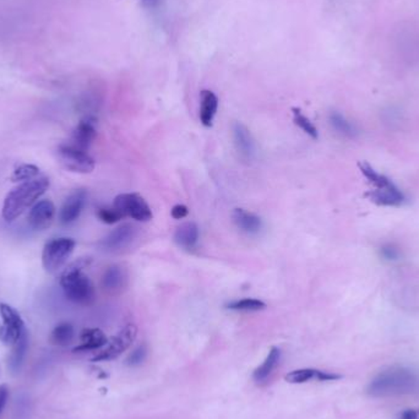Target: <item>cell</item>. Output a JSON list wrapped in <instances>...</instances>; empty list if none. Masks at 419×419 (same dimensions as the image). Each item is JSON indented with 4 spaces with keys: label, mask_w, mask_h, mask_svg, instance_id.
Here are the masks:
<instances>
[{
    "label": "cell",
    "mask_w": 419,
    "mask_h": 419,
    "mask_svg": "<svg viewBox=\"0 0 419 419\" xmlns=\"http://www.w3.org/2000/svg\"><path fill=\"white\" fill-rule=\"evenodd\" d=\"M89 260L80 259L69 265L60 276V287L70 302L79 306H90L95 300V287L84 273Z\"/></svg>",
    "instance_id": "obj_3"
},
{
    "label": "cell",
    "mask_w": 419,
    "mask_h": 419,
    "mask_svg": "<svg viewBox=\"0 0 419 419\" xmlns=\"http://www.w3.org/2000/svg\"><path fill=\"white\" fill-rule=\"evenodd\" d=\"M233 142L239 156L243 159H253L255 156L254 137L245 125L236 122L233 124Z\"/></svg>",
    "instance_id": "obj_12"
},
{
    "label": "cell",
    "mask_w": 419,
    "mask_h": 419,
    "mask_svg": "<svg viewBox=\"0 0 419 419\" xmlns=\"http://www.w3.org/2000/svg\"><path fill=\"white\" fill-rule=\"evenodd\" d=\"M136 234L137 231L135 227L131 223H125L109 233L101 242V247L107 251H120L126 249L136 238Z\"/></svg>",
    "instance_id": "obj_9"
},
{
    "label": "cell",
    "mask_w": 419,
    "mask_h": 419,
    "mask_svg": "<svg viewBox=\"0 0 419 419\" xmlns=\"http://www.w3.org/2000/svg\"><path fill=\"white\" fill-rule=\"evenodd\" d=\"M330 124L332 125V128L339 134L346 136V137H354L358 134L357 129L354 128V125L351 124L339 112H332V113L330 114Z\"/></svg>",
    "instance_id": "obj_25"
},
{
    "label": "cell",
    "mask_w": 419,
    "mask_h": 419,
    "mask_svg": "<svg viewBox=\"0 0 419 419\" xmlns=\"http://www.w3.org/2000/svg\"><path fill=\"white\" fill-rule=\"evenodd\" d=\"M188 214H189V210L185 205H176L170 211V215L174 220H183L187 217Z\"/></svg>",
    "instance_id": "obj_31"
},
{
    "label": "cell",
    "mask_w": 419,
    "mask_h": 419,
    "mask_svg": "<svg viewBox=\"0 0 419 419\" xmlns=\"http://www.w3.org/2000/svg\"><path fill=\"white\" fill-rule=\"evenodd\" d=\"M341 375L323 372L317 369L304 368L293 370L284 376V379L289 384H304L310 380H317V381H330V380L340 379Z\"/></svg>",
    "instance_id": "obj_15"
},
{
    "label": "cell",
    "mask_w": 419,
    "mask_h": 419,
    "mask_svg": "<svg viewBox=\"0 0 419 419\" xmlns=\"http://www.w3.org/2000/svg\"><path fill=\"white\" fill-rule=\"evenodd\" d=\"M56 216V206L51 200H41L31 207L29 225L36 231H43L51 226Z\"/></svg>",
    "instance_id": "obj_10"
},
{
    "label": "cell",
    "mask_w": 419,
    "mask_h": 419,
    "mask_svg": "<svg viewBox=\"0 0 419 419\" xmlns=\"http://www.w3.org/2000/svg\"><path fill=\"white\" fill-rule=\"evenodd\" d=\"M146 353H148L146 347L144 345L139 346L136 350L131 352V356L126 359V364H129V365H137V364H140V363L145 361Z\"/></svg>",
    "instance_id": "obj_29"
},
{
    "label": "cell",
    "mask_w": 419,
    "mask_h": 419,
    "mask_svg": "<svg viewBox=\"0 0 419 419\" xmlns=\"http://www.w3.org/2000/svg\"><path fill=\"white\" fill-rule=\"evenodd\" d=\"M369 198L375 204L383 206H400L406 200L405 194L392 181L386 187L375 188L369 193Z\"/></svg>",
    "instance_id": "obj_13"
},
{
    "label": "cell",
    "mask_w": 419,
    "mask_h": 419,
    "mask_svg": "<svg viewBox=\"0 0 419 419\" xmlns=\"http://www.w3.org/2000/svg\"><path fill=\"white\" fill-rule=\"evenodd\" d=\"M146 5L155 6L157 3H159V0H142Z\"/></svg>",
    "instance_id": "obj_34"
},
{
    "label": "cell",
    "mask_w": 419,
    "mask_h": 419,
    "mask_svg": "<svg viewBox=\"0 0 419 419\" xmlns=\"http://www.w3.org/2000/svg\"><path fill=\"white\" fill-rule=\"evenodd\" d=\"M233 222L242 232L247 234H256L262 228L260 217L244 209H236L232 214Z\"/></svg>",
    "instance_id": "obj_17"
},
{
    "label": "cell",
    "mask_w": 419,
    "mask_h": 419,
    "mask_svg": "<svg viewBox=\"0 0 419 419\" xmlns=\"http://www.w3.org/2000/svg\"><path fill=\"white\" fill-rule=\"evenodd\" d=\"M368 394L373 397L414 395L419 392V373L406 367H391L370 381Z\"/></svg>",
    "instance_id": "obj_1"
},
{
    "label": "cell",
    "mask_w": 419,
    "mask_h": 419,
    "mask_svg": "<svg viewBox=\"0 0 419 419\" xmlns=\"http://www.w3.org/2000/svg\"><path fill=\"white\" fill-rule=\"evenodd\" d=\"M74 326L71 324L62 323L52 331L51 341L57 346H68L74 340Z\"/></svg>",
    "instance_id": "obj_24"
},
{
    "label": "cell",
    "mask_w": 419,
    "mask_h": 419,
    "mask_svg": "<svg viewBox=\"0 0 419 419\" xmlns=\"http://www.w3.org/2000/svg\"><path fill=\"white\" fill-rule=\"evenodd\" d=\"M126 276L125 272L120 267H108L103 273L102 287L109 293L120 292L124 287Z\"/></svg>",
    "instance_id": "obj_21"
},
{
    "label": "cell",
    "mask_w": 419,
    "mask_h": 419,
    "mask_svg": "<svg viewBox=\"0 0 419 419\" xmlns=\"http://www.w3.org/2000/svg\"><path fill=\"white\" fill-rule=\"evenodd\" d=\"M97 217L107 225H114L117 222H120L122 218H124L118 210L114 206L112 207H101L97 211Z\"/></svg>",
    "instance_id": "obj_28"
},
{
    "label": "cell",
    "mask_w": 419,
    "mask_h": 419,
    "mask_svg": "<svg viewBox=\"0 0 419 419\" xmlns=\"http://www.w3.org/2000/svg\"><path fill=\"white\" fill-rule=\"evenodd\" d=\"M80 339L81 345L75 347L74 352L93 351L108 343L107 336L100 329L82 330Z\"/></svg>",
    "instance_id": "obj_19"
},
{
    "label": "cell",
    "mask_w": 419,
    "mask_h": 419,
    "mask_svg": "<svg viewBox=\"0 0 419 419\" xmlns=\"http://www.w3.org/2000/svg\"><path fill=\"white\" fill-rule=\"evenodd\" d=\"M40 174V168L34 165H21L17 167L12 173V181L16 183L31 181Z\"/></svg>",
    "instance_id": "obj_27"
},
{
    "label": "cell",
    "mask_w": 419,
    "mask_h": 419,
    "mask_svg": "<svg viewBox=\"0 0 419 419\" xmlns=\"http://www.w3.org/2000/svg\"><path fill=\"white\" fill-rule=\"evenodd\" d=\"M8 397H9V387L5 384H3V385H0V414H1L3 408L5 407Z\"/></svg>",
    "instance_id": "obj_32"
},
{
    "label": "cell",
    "mask_w": 419,
    "mask_h": 419,
    "mask_svg": "<svg viewBox=\"0 0 419 419\" xmlns=\"http://www.w3.org/2000/svg\"><path fill=\"white\" fill-rule=\"evenodd\" d=\"M292 113H293V122H295V124L297 126H299L302 131H304L306 134L313 137L314 140H317V137H319V134H317V129L315 125L313 124L310 120L306 117L304 114L302 113V111L298 109V108H293L292 109Z\"/></svg>",
    "instance_id": "obj_26"
},
{
    "label": "cell",
    "mask_w": 419,
    "mask_h": 419,
    "mask_svg": "<svg viewBox=\"0 0 419 419\" xmlns=\"http://www.w3.org/2000/svg\"><path fill=\"white\" fill-rule=\"evenodd\" d=\"M96 136L95 120L91 118V117H87L85 120H81L78 126L75 128L71 145L87 151V148H90L91 144L96 139Z\"/></svg>",
    "instance_id": "obj_14"
},
{
    "label": "cell",
    "mask_w": 419,
    "mask_h": 419,
    "mask_svg": "<svg viewBox=\"0 0 419 419\" xmlns=\"http://www.w3.org/2000/svg\"><path fill=\"white\" fill-rule=\"evenodd\" d=\"M396 419H419V409H405Z\"/></svg>",
    "instance_id": "obj_33"
},
{
    "label": "cell",
    "mask_w": 419,
    "mask_h": 419,
    "mask_svg": "<svg viewBox=\"0 0 419 419\" xmlns=\"http://www.w3.org/2000/svg\"><path fill=\"white\" fill-rule=\"evenodd\" d=\"M0 317L3 321L0 326V341L12 347L26 332L23 317L15 308L5 303H0Z\"/></svg>",
    "instance_id": "obj_7"
},
{
    "label": "cell",
    "mask_w": 419,
    "mask_h": 419,
    "mask_svg": "<svg viewBox=\"0 0 419 419\" xmlns=\"http://www.w3.org/2000/svg\"><path fill=\"white\" fill-rule=\"evenodd\" d=\"M218 108V98L212 91L203 90L200 95V120L206 128L212 126Z\"/></svg>",
    "instance_id": "obj_18"
},
{
    "label": "cell",
    "mask_w": 419,
    "mask_h": 419,
    "mask_svg": "<svg viewBox=\"0 0 419 419\" xmlns=\"http://www.w3.org/2000/svg\"><path fill=\"white\" fill-rule=\"evenodd\" d=\"M27 347H29V339H27V332H25L21 336V339L12 346V352L10 354V361H9L12 372H17L21 368L23 358L27 352Z\"/></svg>",
    "instance_id": "obj_22"
},
{
    "label": "cell",
    "mask_w": 419,
    "mask_h": 419,
    "mask_svg": "<svg viewBox=\"0 0 419 419\" xmlns=\"http://www.w3.org/2000/svg\"><path fill=\"white\" fill-rule=\"evenodd\" d=\"M227 309L234 312H260L267 308V304L262 300L255 298H244V299L233 300L226 306Z\"/></svg>",
    "instance_id": "obj_23"
},
{
    "label": "cell",
    "mask_w": 419,
    "mask_h": 419,
    "mask_svg": "<svg viewBox=\"0 0 419 419\" xmlns=\"http://www.w3.org/2000/svg\"><path fill=\"white\" fill-rule=\"evenodd\" d=\"M48 188L49 179L45 177L20 183L5 196L1 210L3 218L8 222L16 220L26 210L32 207L38 201Z\"/></svg>",
    "instance_id": "obj_2"
},
{
    "label": "cell",
    "mask_w": 419,
    "mask_h": 419,
    "mask_svg": "<svg viewBox=\"0 0 419 419\" xmlns=\"http://www.w3.org/2000/svg\"><path fill=\"white\" fill-rule=\"evenodd\" d=\"M113 206L120 211L123 217H131L133 220L139 222L152 220L151 207L140 194H120L114 199Z\"/></svg>",
    "instance_id": "obj_6"
},
{
    "label": "cell",
    "mask_w": 419,
    "mask_h": 419,
    "mask_svg": "<svg viewBox=\"0 0 419 419\" xmlns=\"http://www.w3.org/2000/svg\"><path fill=\"white\" fill-rule=\"evenodd\" d=\"M58 159L65 170L80 174L91 173L96 166L95 159L91 157L87 151L76 148L71 144L60 145L58 148Z\"/></svg>",
    "instance_id": "obj_5"
},
{
    "label": "cell",
    "mask_w": 419,
    "mask_h": 419,
    "mask_svg": "<svg viewBox=\"0 0 419 419\" xmlns=\"http://www.w3.org/2000/svg\"><path fill=\"white\" fill-rule=\"evenodd\" d=\"M380 255L384 258V260L395 261L398 260V258H400V251H398V249L395 248L394 245L386 244V245H383V247H381Z\"/></svg>",
    "instance_id": "obj_30"
},
{
    "label": "cell",
    "mask_w": 419,
    "mask_h": 419,
    "mask_svg": "<svg viewBox=\"0 0 419 419\" xmlns=\"http://www.w3.org/2000/svg\"><path fill=\"white\" fill-rule=\"evenodd\" d=\"M137 335V328L134 324H128L118 334L114 336L112 340L107 343V347L92 358L93 362H104V361H112L120 357L123 352L126 351L133 342L135 341Z\"/></svg>",
    "instance_id": "obj_8"
},
{
    "label": "cell",
    "mask_w": 419,
    "mask_h": 419,
    "mask_svg": "<svg viewBox=\"0 0 419 419\" xmlns=\"http://www.w3.org/2000/svg\"><path fill=\"white\" fill-rule=\"evenodd\" d=\"M87 193L84 189L75 190L74 193L70 194L65 203L63 204L59 214V220L63 225H70L79 218L82 210L85 207Z\"/></svg>",
    "instance_id": "obj_11"
},
{
    "label": "cell",
    "mask_w": 419,
    "mask_h": 419,
    "mask_svg": "<svg viewBox=\"0 0 419 419\" xmlns=\"http://www.w3.org/2000/svg\"><path fill=\"white\" fill-rule=\"evenodd\" d=\"M280 359H281V350L278 347H272L260 367L255 369L254 373H253L254 381H256V383L265 381L272 374L275 368L278 367Z\"/></svg>",
    "instance_id": "obj_20"
},
{
    "label": "cell",
    "mask_w": 419,
    "mask_h": 419,
    "mask_svg": "<svg viewBox=\"0 0 419 419\" xmlns=\"http://www.w3.org/2000/svg\"><path fill=\"white\" fill-rule=\"evenodd\" d=\"M75 245L74 239L67 237L51 239L47 242L42 251V265L45 271L54 273L62 269L70 255L73 254Z\"/></svg>",
    "instance_id": "obj_4"
},
{
    "label": "cell",
    "mask_w": 419,
    "mask_h": 419,
    "mask_svg": "<svg viewBox=\"0 0 419 419\" xmlns=\"http://www.w3.org/2000/svg\"><path fill=\"white\" fill-rule=\"evenodd\" d=\"M200 232L199 227L194 222H185L177 228L174 233V242L177 245L185 250H194L198 245Z\"/></svg>",
    "instance_id": "obj_16"
}]
</instances>
